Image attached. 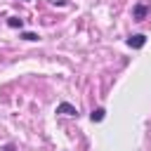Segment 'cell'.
Wrapping results in <instances>:
<instances>
[{
  "label": "cell",
  "instance_id": "6da1fadb",
  "mask_svg": "<svg viewBox=\"0 0 151 151\" xmlns=\"http://www.w3.org/2000/svg\"><path fill=\"white\" fill-rule=\"evenodd\" d=\"M127 45H130L132 50H142V47L146 45V35H144V33H134V35L127 38Z\"/></svg>",
  "mask_w": 151,
  "mask_h": 151
},
{
  "label": "cell",
  "instance_id": "7a4b0ae2",
  "mask_svg": "<svg viewBox=\"0 0 151 151\" xmlns=\"http://www.w3.org/2000/svg\"><path fill=\"white\" fill-rule=\"evenodd\" d=\"M57 113H64V116H78V109H76L73 104H68V101H61V104L57 106Z\"/></svg>",
  "mask_w": 151,
  "mask_h": 151
},
{
  "label": "cell",
  "instance_id": "3957f363",
  "mask_svg": "<svg viewBox=\"0 0 151 151\" xmlns=\"http://www.w3.org/2000/svg\"><path fill=\"white\" fill-rule=\"evenodd\" d=\"M146 14H149V7H146V5H134V7H132V17H134V21H142Z\"/></svg>",
  "mask_w": 151,
  "mask_h": 151
},
{
  "label": "cell",
  "instance_id": "277c9868",
  "mask_svg": "<svg viewBox=\"0 0 151 151\" xmlns=\"http://www.w3.org/2000/svg\"><path fill=\"white\" fill-rule=\"evenodd\" d=\"M104 116H106V111L99 106V109H94L92 113H90V118H92V123H99V120H104Z\"/></svg>",
  "mask_w": 151,
  "mask_h": 151
},
{
  "label": "cell",
  "instance_id": "5b68a950",
  "mask_svg": "<svg viewBox=\"0 0 151 151\" xmlns=\"http://www.w3.org/2000/svg\"><path fill=\"white\" fill-rule=\"evenodd\" d=\"M21 38H24V40H31V42H33V40H40V35H38V33H31V31L21 33Z\"/></svg>",
  "mask_w": 151,
  "mask_h": 151
},
{
  "label": "cell",
  "instance_id": "8992f818",
  "mask_svg": "<svg viewBox=\"0 0 151 151\" xmlns=\"http://www.w3.org/2000/svg\"><path fill=\"white\" fill-rule=\"evenodd\" d=\"M7 24H9V26H14V28H17V26L21 28V19H17V17H9V21H7Z\"/></svg>",
  "mask_w": 151,
  "mask_h": 151
},
{
  "label": "cell",
  "instance_id": "52a82bcc",
  "mask_svg": "<svg viewBox=\"0 0 151 151\" xmlns=\"http://www.w3.org/2000/svg\"><path fill=\"white\" fill-rule=\"evenodd\" d=\"M2 151H17V149H14L12 144H5V146H2Z\"/></svg>",
  "mask_w": 151,
  "mask_h": 151
}]
</instances>
